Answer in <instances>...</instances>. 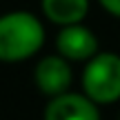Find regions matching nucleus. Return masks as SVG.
<instances>
[{
  "label": "nucleus",
  "instance_id": "1",
  "mask_svg": "<svg viewBox=\"0 0 120 120\" xmlns=\"http://www.w3.org/2000/svg\"><path fill=\"white\" fill-rule=\"evenodd\" d=\"M45 45V27L31 11H9L0 16V62H25Z\"/></svg>",
  "mask_w": 120,
  "mask_h": 120
},
{
  "label": "nucleus",
  "instance_id": "2",
  "mask_svg": "<svg viewBox=\"0 0 120 120\" xmlns=\"http://www.w3.org/2000/svg\"><path fill=\"white\" fill-rule=\"evenodd\" d=\"M82 94L96 105H113L120 100V56L98 51L82 69Z\"/></svg>",
  "mask_w": 120,
  "mask_h": 120
},
{
  "label": "nucleus",
  "instance_id": "3",
  "mask_svg": "<svg viewBox=\"0 0 120 120\" xmlns=\"http://www.w3.org/2000/svg\"><path fill=\"white\" fill-rule=\"evenodd\" d=\"M34 82L38 87V91L47 98H56L69 91L73 82V71L67 58H62L60 53H51L38 60L34 69Z\"/></svg>",
  "mask_w": 120,
  "mask_h": 120
},
{
  "label": "nucleus",
  "instance_id": "4",
  "mask_svg": "<svg viewBox=\"0 0 120 120\" xmlns=\"http://www.w3.org/2000/svg\"><path fill=\"white\" fill-rule=\"evenodd\" d=\"M56 51L69 62H87L98 53V38L82 22L67 25L56 36Z\"/></svg>",
  "mask_w": 120,
  "mask_h": 120
},
{
  "label": "nucleus",
  "instance_id": "5",
  "mask_svg": "<svg viewBox=\"0 0 120 120\" xmlns=\"http://www.w3.org/2000/svg\"><path fill=\"white\" fill-rule=\"evenodd\" d=\"M100 105L89 96L67 91L62 96L49 98L42 120H100Z\"/></svg>",
  "mask_w": 120,
  "mask_h": 120
},
{
  "label": "nucleus",
  "instance_id": "6",
  "mask_svg": "<svg viewBox=\"0 0 120 120\" xmlns=\"http://www.w3.org/2000/svg\"><path fill=\"white\" fill-rule=\"evenodd\" d=\"M40 7L49 22L67 27L85 20L89 13V0H40Z\"/></svg>",
  "mask_w": 120,
  "mask_h": 120
},
{
  "label": "nucleus",
  "instance_id": "7",
  "mask_svg": "<svg viewBox=\"0 0 120 120\" xmlns=\"http://www.w3.org/2000/svg\"><path fill=\"white\" fill-rule=\"evenodd\" d=\"M98 2H100V7H102L107 13L120 18V0H98Z\"/></svg>",
  "mask_w": 120,
  "mask_h": 120
}]
</instances>
